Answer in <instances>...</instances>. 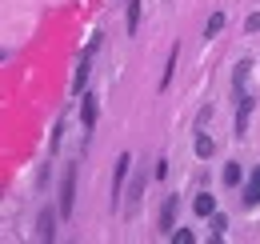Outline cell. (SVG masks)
<instances>
[{
    "mask_svg": "<svg viewBox=\"0 0 260 244\" xmlns=\"http://www.w3.org/2000/svg\"><path fill=\"white\" fill-rule=\"evenodd\" d=\"M192 212L196 216H212L216 212V196H212V192H200V196L192 200Z\"/></svg>",
    "mask_w": 260,
    "mask_h": 244,
    "instance_id": "6",
    "label": "cell"
},
{
    "mask_svg": "<svg viewBox=\"0 0 260 244\" xmlns=\"http://www.w3.org/2000/svg\"><path fill=\"white\" fill-rule=\"evenodd\" d=\"M248 208L252 204H260V168H252V176H248V188H244V196H240Z\"/></svg>",
    "mask_w": 260,
    "mask_h": 244,
    "instance_id": "5",
    "label": "cell"
},
{
    "mask_svg": "<svg viewBox=\"0 0 260 244\" xmlns=\"http://www.w3.org/2000/svg\"><path fill=\"white\" fill-rule=\"evenodd\" d=\"M224 228H228V220L220 212H212V236H224Z\"/></svg>",
    "mask_w": 260,
    "mask_h": 244,
    "instance_id": "15",
    "label": "cell"
},
{
    "mask_svg": "<svg viewBox=\"0 0 260 244\" xmlns=\"http://www.w3.org/2000/svg\"><path fill=\"white\" fill-rule=\"evenodd\" d=\"M128 168H132V156L124 152L120 160H116V176H112V196H120V188H124V176H128Z\"/></svg>",
    "mask_w": 260,
    "mask_h": 244,
    "instance_id": "4",
    "label": "cell"
},
{
    "mask_svg": "<svg viewBox=\"0 0 260 244\" xmlns=\"http://www.w3.org/2000/svg\"><path fill=\"white\" fill-rule=\"evenodd\" d=\"M80 120H84L88 132L96 128V96H84V104H80Z\"/></svg>",
    "mask_w": 260,
    "mask_h": 244,
    "instance_id": "7",
    "label": "cell"
},
{
    "mask_svg": "<svg viewBox=\"0 0 260 244\" xmlns=\"http://www.w3.org/2000/svg\"><path fill=\"white\" fill-rule=\"evenodd\" d=\"M244 28H248V32H256V28H260V12H252V16H248V24H244Z\"/></svg>",
    "mask_w": 260,
    "mask_h": 244,
    "instance_id": "16",
    "label": "cell"
},
{
    "mask_svg": "<svg viewBox=\"0 0 260 244\" xmlns=\"http://www.w3.org/2000/svg\"><path fill=\"white\" fill-rule=\"evenodd\" d=\"M224 184H228V188L240 184V164H228V168H224Z\"/></svg>",
    "mask_w": 260,
    "mask_h": 244,
    "instance_id": "14",
    "label": "cell"
},
{
    "mask_svg": "<svg viewBox=\"0 0 260 244\" xmlns=\"http://www.w3.org/2000/svg\"><path fill=\"white\" fill-rule=\"evenodd\" d=\"M36 236H40V240H52V236H56V216H52V208H44V212H40Z\"/></svg>",
    "mask_w": 260,
    "mask_h": 244,
    "instance_id": "3",
    "label": "cell"
},
{
    "mask_svg": "<svg viewBox=\"0 0 260 244\" xmlns=\"http://www.w3.org/2000/svg\"><path fill=\"white\" fill-rule=\"evenodd\" d=\"M88 72H92V68H88V56H84V60L76 64V76H72V96H80V92H84V84H88Z\"/></svg>",
    "mask_w": 260,
    "mask_h": 244,
    "instance_id": "8",
    "label": "cell"
},
{
    "mask_svg": "<svg viewBox=\"0 0 260 244\" xmlns=\"http://www.w3.org/2000/svg\"><path fill=\"white\" fill-rule=\"evenodd\" d=\"M136 28H140V0L128 4V32H136Z\"/></svg>",
    "mask_w": 260,
    "mask_h": 244,
    "instance_id": "12",
    "label": "cell"
},
{
    "mask_svg": "<svg viewBox=\"0 0 260 244\" xmlns=\"http://www.w3.org/2000/svg\"><path fill=\"white\" fill-rule=\"evenodd\" d=\"M212 148H216V144H212V136H204V132H200V136H196V156H212Z\"/></svg>",
    "mask_w": 260,
    "mask_h": 244,
    "instance_id": "11",
    "label": "cell"
},
{
    "mask_svg": "<svg viewBox=\"0 0 260 244\" xmlns=\"http://www.w3.org/2000/svg\"><path fill=\"white\" fill-rule=\"evenodd\" d=\"M176 204H180V196H168V200H164V208H160V228H164V232H172V228H176Z\"/></svg>",
    "mask_w": 260,
    "mask_h": 244,
    "instance_id": "2",
    "label": "cell"
},
{
    "mask_svg": "<svg viewBox=\"0 0 260 244\" xmlns=\"http://www.w3.org/2000/svg\"><path fill=\"white\" fill-rule=\"evenodd\" d=\"M220 28H224V12H212V16H208V24H204V36H216Z\"/></svg>",
    "mask_w": 260,
    "mask_h": 244,
    "instance_id": "10",
    "label": "cell"
},
{
    "mask_svg": "<svg viewBox=\"0 0 260 244\" xmlns=\"http://www.w3.org/2000/svg\"><path fill=\"white\" fill-rule=\"evenodd\" d=\"M248 112H252V100L244 96V104H240V112H236V132L244 136V128H248Z\"/></svg>",
    "mask_w": 260,
    "mask_h": 244,
    "instance_id": "9",
    "label": "cell"
},
{
    "mask_svg": "<svg viewBox=\"0 0 260 244\" xmlns=\"http://www.w3.org/2000/svg\"><path fill=\"white\" fill-rule=\"evenodd\" d=\"M72 208H76V164H68L60 184V216H72Z\"/></svg>",
    "mask_w": 260,
    "mask_h": 244,
    "instance_id": "1",
    "label": "cell"
},
{
    "mask_svg": "<svg viewBox=\"0 0 260 244\" xmlns=\"http://www.w3.org/2000/svg\"><path fill=\"white\" fill-rule=\"evenodd\" d=\"M168 236H172V244H192V240H196V236L188 232V228H172Z\"/></svg>",
    "mask_w": 260,
    "mask_h": 244,
    "instance_id": "13",
    "label": "cell"
}]
</instances>
